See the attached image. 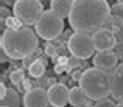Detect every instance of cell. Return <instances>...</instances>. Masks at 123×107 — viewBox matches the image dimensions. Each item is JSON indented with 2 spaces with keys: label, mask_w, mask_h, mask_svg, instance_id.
Masks as SVG:
<instances>
[{
  "label": "cell",
  "mask_w": 123,
  "mask_h": 107,
  "mask_svg": "<svg viewBox=\"0 0 123 107\" xmlns=\"http://www.w3.org/2000/svg\"><path fill=\"white\" fill-rule=\"evenodd\" d=\"M0 102H2V106H6V107H19L20 106V96L16 90L9 89L5 98L0 99Z\"/></svg>",
  "instance_id": "cell-14"
},
{
  "label": "cell",
  "mask_w": 123,
  "mask_h": 107,
  "mask_svg": "<svg viewBox=\"0 0 123 107\" xmlns=\"http://www.w3.org/2000/svg\"><path fill=\"white\" fill-rule=\"evenodd\" d=\"M118 3H123V0H118Z\"/></svg>",
  "instance_id": "cell-30"
},
{
  "label": "cell",
  "mask_w": 123,
  "mask_h": 107,
  "mask_svg": "<svg viewBox=\"0 0 123 107\" xmlns=\"http://www.w3.org/2000/svg\"><path fill=\"white\" fill-rule=\"evenodd\" d=\"M80 87L92 101L108 98L111 95V71L98 67H90L84 70Z\"/></svg>",
  "instance_id": "cell-3"
},
{
  "label": "cell",
  "mask_w": 123,
  "mask_h": 107,
  "mask_svg": "<svg viewBox=\"0 0 123 107\" xmlns=\"http://www.w3.org/2000/svg\"><path fill=\"white\" fill-rule=\"evenodd\" d=\"M9 79H11L12 84H20L22 81H24V71H22V70H14V71H11V74H9Z\"/></svg>",
  "instance_id": "cell-18"
},
{
  "label": "cell",
  "mask_w": 123,
  "mask_h": 107,
  "mask_svg": "<svg viewBox=\"0 0 123 107\" xmlns=\"http://www.w3.org/2000/svg\"><path fill=\"white\" fill-rule=\"evenodd\" d=\"M93 42H95L97 51H106V50H114L117 45V39H115L114 33L108 28H101V30L95 31L92 34Z\"/></svg>",
  "instance_id": "cell-8"
},
{
  "label": "cell",
  "mask_w": 123,
  "mask_h": 107,
  "mask_svg": "<svg viewBox=\"0 0 123 107\" xmlns=\"http://www.w3.org/2000/svg\"><path fill=\"white\" fill-rule=\"evenodd\" d=\"M114 51H115V54H117L118 59L123 61V40H122V42H117V45H115Z\"/></svg>",
  "instance_id": "cell-22"
},
{
  "label": "cell",
  "mask_w": 123,
  "mask_h": 107,
  "mask_svg": "<svg viewBox=\"0 0 123 107\" xmlns=\"http://www.w3.org/2000/svg\"><path fill=\"white\" fill-rule=\"evenodd\" d=\"M44 12L41 0H16L12 5V14L25 27L36 25Z\"/></svg>",
  "instance_id": "cell-5"
},
{
  "label": "cell",
  "mask_w": 123,
  "mask_h": 107,
  "mask_svg": "<svg viewBox=\"0 0 123 107\" xmlns=\"http://www.w3.org/2000/svg\"><path fill=\"white\" fill-rule=\"evenodd\" d=\"M111 16L118 22H123V3H115L111 6Z\"/></svg>",
  "instance_id": "cell-16"
},
{
  "label": "cell",
  "mask_w": 123,
  "mask_h": 107,
  "mask_svg": "<svg viewBox=\"0 0 123 107\" xmlns=\"http://www.w3.org/2000/svg\"><path fill=\"white\" fill-rule=\"evenodd\" d=\"M90 101L92 99L89 98V96L86 95V92L81 89V87H73L72 90H70V95H69V102H70V106H73V107H81V106H89V107H92L90 106Z\"/></svg>",
  "instance_id": "cell-12"
},
{
  "label": "cell",
  "mask_w": 123,
  "mask_h": 107,
  "mask_svg": "<svg viewBox=\"0 0 123 107\" xmlns=\"http://www.w3.org/2000/svg\"><path fill=\"white\" fill-rule=\"evenodd\" d=\"M66 70H67V65H62V64H56V65H55V73L56 74L64 73Z\"/></svg>",
  "instance_id": "cell-24"
},
{
  "label": "cell",
  "mask_w": 123,
  "mask_h": 107,
  "mask_svg": "<svg viewBox=\"0 0 123 107\" xmlns=\"http://www.w3.org/2000/svg\"><path fill=\"white\" fill-rule=\"evenodd\" d=\"M115 107H123V102H118V104L115 106Z\"/></svg>",
  "instance_id": "cell-29"
},
{
  "label": "cell",
  "mask_w": 123,
  "mask_h": 107,
  "mask_svg": "<svg viewBox=\"0 0 123 107\" xmlns=\"http://www.w3.org/2000/svg\"><path fill=\"white\" fill-rule=\"evenodd\" d=\"M2 107H6V106H2Z\"/></svg>",
  "instance_id": "cell-32"
},
{
  "label": "cell",
  "mask_w": 123,
  "mask_h": 107,
  "mask_svg": "<svg viewBox=\"0 0 123 107\" xmlns=\"http://www.w3.org/2000/svg\"><path fill=\"white\" fill-rule=\"evenodd\" d=\"M83 73H84V71L75 70V71L72 73V79H73V81H76V82H80V81H81V78H83Z\"/></svg>",
  "instance_id": "cell-23"
},
{
  "label": "cell",
  "mask_w": 123,
  "mask_h": 107,
  "mask_svg": "<svg viewBox=\"0 0 123 107\" xmlns=\"http://www.w3.org/2000/svg\"><path fill=\"white\" fill-rule=\"evenodd\" d=\"M73 6V0H50V9L62 19H69Z\"/></svg>",
  "instance_id": "cell-13"
},
{
  "label": "cell",
  "mask_w": 123,
  "mask_h": 107,
  "mask_svg": "<svg viewBox=\"0 0 123 107\" xmlns=\"http://www.w3.org/2000/svg\"><path fill=\"white\" fill-rule=\"evenodd\" d=\"M8 54L5 53V50H2V48H0V61H2V62H6V59H8Z\"/></svg>",
  "instance_id": "cell-27"
},
{
  "label": "cell",
  "mask_w": 123,
  "mask_h": 107,
  "mask_svg": "<svg viewBox=\"0 0 123 107\" xmlns=\"http://www.w3.org/2000/svg\"><path fill=\"white\" fill-rule=\"evenodd\" d=\"M6 93H8V89H6V85H5V84H0V99H3V98H5V96H6Z\"/></svg>",
  "instance_id": "cell-26"
},
{
  "label": "cell",
  "mask_w": 123,
  "mask_h": 107,
  "mask_svg": "<svg viewBox=\"0 0 123 107\" xmlns=\"http://www.w3.org/2000/svg\"><path fill=\"white\" fill-rule=\"evenodd\" d=\"M72 107H73V106H72ZM81 107H89V106H81Z\"/></svg>",
  "instance_id": "cell-31"
},
{
  "label": "cell",
  "mask_w": 123,
  "mask_h": 107,
  "mask_svg": "<svg viewBox=\"0 0 123 107\" xmlns=\"http://www.w3.org/2000/svg\"><path fill=\"white\" fill-rule=\"evenodd\" d=\"M67 62H69V59H67V57H59V59H58V64H62V65H67Z\"/></svg>",
  "instance_id": "cell-28"
},
{
  "label": "cell",
  "mask_w": 123,
  "mask_h": 107,
  "mask_svg": "<svg viewBox=\"0 0 123 107\" xmlns=\"http://www.w3.org/2000/svg\"><path fill=\"white\" fill-rule=\"evenodd\" d=\"M44 50H45V54H47V56H50V57H55V56L58 54L56 48H55L51 44H47V45H45V48H44Z\"/></svg>",
  "instance_id": "cell-21"
},
{
  "label": "cell",
  "mask_w": 123,
  "mask_h": 107,
  "mask_svg": "<svg viewBox=\"0 0 123 107\" xmlns=\"http://www.w3.org/2000/svg\"><path fill=\"white\" fill-rule=\"evenodd\" d=\"M28 71H30V74L33 78H42V76H44V73H45V64H44V61L37 59V61H34L33 64H30Z\"/></svg>",
  "instance_id": "cell-15"
},
{
  "label": "cell",
  "mask_w": 123,
  "mask_h": 107,
  "mask_svg": "<svg viewBox=\"0 0 123 107\" xmlns=\"http://www.w3.org/2000/svg\"><path fill=\"white\" fill-rule=\"evenodd\" d=\"M47 92H48L50 104L53 107H64L69 102L70 90L66 87V84H53Z\"/></svg>",
  "instance_id": "cell-10"
},
{
  "label": "cell",
  "mask_w": 123,
  "mask_h": 107,
  "mask_svg": "<svg viewBox=\"0 0 123 107\" xmlns=\"http://www.w3.org/2000/svg\"><path fill=\"white\" fill-rule=\"evenodd\" d=\"M24 107H48L50 99H48V92L44 89H31L24 95Z\"/></svg>",
  "instance_id": "cell-7"
},
{
  "label": "cell",
  "mask_w": 123,
  "mask_h": 107,
  "mask_svg": "<svg viewBox=\"0 0 123 107\" xmlns=\"http://www.w3.org/2000/svg\"><path fill=\"white\" fill-rule=\"evenodd\" d=\"M39 45V34L28 27L6 28L2 33L0 48L5 50L9 59H25Z\"/></svg>",
  "instance_id": "cell-2"
},
{
  "label": "cell",
  "mask_w": 123,
  "mask_h": 107,
  "mask_svg": "<svg viewBox=\"0 0 123 107\" xmlns=\"http://www.w3.org/2000/svg\"><path fill=\"white\" fill-rule=\"evenodd\" d=\"M117 104L114 102V99H109V98H103V99H98L95 101V106L92 107H115Z\"/></svg>",
  "instance_id": "cell-19"
},
{
  "label": "cell",
  "mask_w": 123,
  "mask_h": 107,
  "mask_svg": "<svg viewBox=\"0 0 123 107\" xmlns=\"http://www.w3.org/2000/svg\"><path fill=\"white\" fill-rule=\"evenodd\" d=\"M109 17L111 6L108 0H73L69 23L75 31L93 34L105 28Z\"/></svg>",
  "instance_id": "cell-1"
},
{
  "label": "cell",
  "mask_w": 123,
  "mask_h": 107,
  "mask_svg": "<svg viewBox=\"0 0 123 107\" xmlns=\"http://www.w3.org/2000/svg\"><path fill=\"white\" fill-rule=\"evenodd\" d=\"M67 48H69L70 54L76 59H89L95 54V42L90 33H81V31H75L70 34L69 42H67Z\"/></svg>",
  "instance_id": "cell-6"
},
{
  "label": "cell",
  "mask_w": 123,
  "mask_h": 107,
  "mask_svg": "<svg viewBox=\"0 0 123 107\" xmlns=\"http://www.w3.org/2000/svg\"><path fill=\"white\" fill-rule=\"evenodd\" d=\"M34 28H36L34 31L39 34L41 39L53 40V39L59 37V34L64 31V19L55 14L51 9H45L37 23L34 25Z\"/></svg>",
  "instance_id": "cell-4"
},
{
  "label": "cell",
  "mask_w": 123,
  "mask_h": 107,
  "mask_svg": "<svg viewBox=\"0 0 123 107\" xmlns=\"http://www.w3.org/2000/svg\"><path fill=\"white\" fill-rule=\"evenodd\" d=\"M92 62H93V67H98V68L112 71L115 67H117L118 57H117V54H115V51H112V50L97 51V53L93 54Z\"/></svg>",
  "instance_id": "cell-9"
},
{
  "label": "cell",
  "mask_w": 123,
  "mask_h": 107,
  "mask_svg": "<svg viewBox=\"0 0 123 107\" xmlns=\"http://www.w3.org/2000/svg\"><path fill=\"white\" fill-rule=\"evenodd\" d=\"M3 25H5L6 28H19L22 23L16 19V16H8V17L5 19V22H3Z\"/></svg>",
  "instance_id": "cell-17"
},
{
  "label": "cell",
  "mask_w": 123,
  "mask_h": 107,
  "mask_svg": "<svg viewBox=\"0 0 123 107\" xmlns=\"http://www.w3.org/2000/svg\"><path fill=\"white\" fill-rule=\"evenodd\" d=\"M112 33H114L115 39H117V42H122V40H123V22H117V25L114 27Z\"/></svg>",
  "instance_id": "cell-20"
},
{
  "label": "cell",
  "mask_w": 123,
  "mask_h": 107,
  "mask_svg": "<svg viewBox=\"0 0 123 107\" xmlns=\"http://www.w3.org/2000/svg\"><path fill=\"white\" fill-rule=\"evenodd\" d=\"M111 96L115 101L123 102V62L111 71Z\"/></svg>",
  "instance_id": "cell-11"
},
{
  "label": "cell",
  "mask_w": 123,
  "mask_h": 107,
  "mask_svg": "<svg viewBox=\"0 0 123 107\" xmlns=\"http://www.w3.org/2000/svg\"><path fill=\"white\" fill-rule=\"evenodd\" d=\"M8 8H6V6H2V8H0V19H2V23L3 22H5V19L8 17Z\"/></svg>",
  "instance_id": "cell-25"
}]
</instances>
